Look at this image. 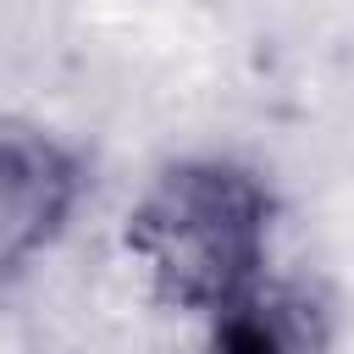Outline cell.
Here are the masks:
<instances>
[{
    "label": "cell",
    "mask_w": 354,
    "mask_h": 354,
    "mask_svg": "<svg viewBox=\"0 0 354 354\" xmlns=\"http://www.w3.org/2000/svg\"><path fill=\"white\" fill-rule=\"evenodd\" d=\"M122 243L171 310L210 321L266 282L271 188L238 160H177L127 210Z\"/></svg>",
    "instance_id": "obj_1"
},
{
    "label": "cell",
    "mask_w": 354,
    "mask_h": 354,
    "mask_svg": "<svg viewBox=\"0 0 354 354\" xmlns=\"http://www.w3.org/2000/svg\"><path fill=\"white\" fill-rule=\"evenodd\" d=\"M83 194L77 155L17 116H0V282L28 271L66 227Z\"/></svg>",
    "instance_id": "obj_2"
},
{
    "label": "cell",
    "mask_w": 354,
    "mask_h": 354,
    "mask_svg": "<svg viewBox=\"0 0 354 354\" xmlns=\"http://www.w3.org/2000/svg\"><path fill=\"white\" fill-rule=\"evenodd\" d=\"M210 348L216 354H321V321L299 293L260 282L254 293L210 315Z\"/></svg>",
    "instance_id": "obj_3"
}]
</instances>
